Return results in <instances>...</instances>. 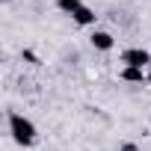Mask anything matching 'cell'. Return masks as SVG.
<instances>
[{
	"label": "cell",
	"instance_id": "6da1fadb",
	"mask_svg": "<svg viewBox=\"0 0 151 151\" xmlns=\"http://www.w3.org/2000/svg\"><path fill=\"white\" fill-rule=\"evenodd\" d=\"M6 124H9V133H12V139L21 145V148H30V145H36V139H39V130H36V124L24 116V113H15V110H9V116H6Z\"/></svg>",
	"mask_w": 151,
	"mask_h": 151
},
{
	"label": "cell",
	"instance_id": "7a4b0ae2",
	"mask_svg": "<svg viewBox=\"0 0 151 151\" xmlns=\"http://www.w3.org/2000/svg\"><path fill=\"white\" fill-rule=\"evenodd\" d=\"M122 65H130V68H148L151 65V53L145 50V47H127V50H122Z\"/></svg>",
	"mask_w": 151,
	"mask_h": 151
},
{
	"label": "cell",
	"instance_id": "3957f363",
	"mask_svg": "<svg viewBox=\"0 0 151 151\" xmlns=\"http://www.w3.org/2000/svg\"><path fill=\"white\" fill-rule=\"evenodd\" d=\"M89 42H92L95 50H104V53L116 47V39H113V33H107V30H95V33L89 36Z\"/></svg>",
	"mask_w": 151,
	"mask_h": 151
},
{
	"label": "cell",
	"instance_id": "277c9868",
	"mask_svg": "<svg viewBox=\"0 0 151 151\" xmlns=\"http://www.w3.org/2000/svg\"><path fill=\"white\" fill-rule=\"evenodd\" d=\"M95 18H98V15H95V9H92V6H86V3L71 15V21L77 24V27H95Z\"/></svg>",
	"mask_w": 151,
	"mask_h": 151
},
{
	"label": "cell",
	"instance_id": "5b68a950",
	"mask_svg": "<svg viewBox=\"0 0 151 151\" xmlns=\"http://www.w3.org/2000/svg\"><path fill=\"white\" fill-rule=\"evenodd\" d=\"M119 77H122L124 83H148V77H145V68H130V65H122Z\"/></svg>",
	"mask_w": 151,
	"mask_h": 151
},
{
	"label": "cell",
	"instance_id": "8992f818",
	"mask_svg": "<svg viewBox=\"0 0 151 151\" xmlns=\"http://www.w3.org/2000/svg\"><path fill=\"white\" fill-rule=\"evenodd\" d=\"M80 6H83V0H56V9L65 12V15H74Z\"/></svg>",
	"mask_w": 151,
	"mask_h": 151
},
{
	"label": "cell",
	"instance_id": "52a82bcc",
	"mask_svg": "<svg viewBox=\"0 0 151 151\" xmlns=\"http://www.w3.org/2000/svg\"><path fill=\"white\" fill-rule=\"evenodd\" d=\"M145 77H148V83H151V65H148V68H145Z\"/></svg>",
	"mask_w": 151,
	"mask_h": 151
}]
</instances>
